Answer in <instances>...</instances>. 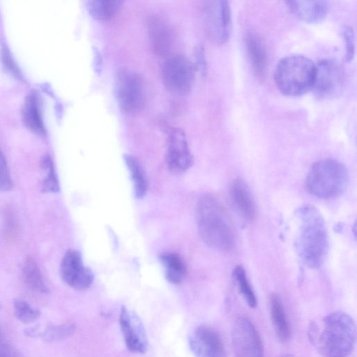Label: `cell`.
<instances>
[{"label":"cell","mask_w":357,"mask_h":357,"mask_svg":"<svg viewBox=\"0 0 357 357\" xmlns=\"http://www.w3.org/2000/svg\"><path fill=\"white\" fill-rule=\"evenodd\" d=\"M356 324L343 312H334L319 321H313L308 329L311 343L326 357H347L355 347Z\"/></svg>","instance_id":"cell-1"},{"label":"cell","mask_w":357,"mask_h":357,"mask_svg":"<svg viewBox=\"0 0 357 357\" xmlns=\"http://www.w3.org/2000/svg\"><path fill=\"white\" fill-rule=\"evenodd\" d=\"M299 228L295 248L301 262L310 269L322 266L328 250V236L324 219L317 208L305 205L296 211Z\"/></svg>","instance_id":"cell-2"},{"label":"cell","mask_w":357,"mask_h":357,"mask_svg":"<svg viewBox=\"0 0 357 357\" xmlns=\"http://www.w3.org/2000/svg\"><path fill=\"white\" fill-rule=\"evenodd\" d=\"M199 236L209 247L222 252L233 249L234 233L221 204L210 195L202 197L196 209Z\"/></svg>","instance_id":"cell-3"},{"label":"cell","mask_w":357,"mask_h":357,"mask_svg":"<svg viewBox=\"0 0 357 357\" xmlns=\"http://www.w3.org/2000/svg\"><path fill=\"white\" fill-rule=\"evenodd\" d=\"M349 180V172L344 164L334 159L326 158L311 166L305 187L309 194L317 198L331 199L343 193Z\"/></svg>","instance_id":"cell-4"},{"label":"cell","mask_w":357,"mask_h":357,"mask_svg":"<svg viewBox=\"0 0 357 357\" xmlns=\"http://www.w3.org/2000/svg\"><path fill=\"white\" fill-rule=\"evenodd\" d=\"M315 63L301 54L289 55L278 63L274 79L278 90L285 96H298L312 89Z\"/></svg>","instance_id":"cell-5"},{"label":"cell","mask_w":357,"mask_h":357,"mask_svg":"<svg viewBox=\"0 0 357 357\" xmlns=\"http://www.w3.org/2000/svg\"><path fill=\"white\" fill-rule=\"evenodd\" d=\"M114 95L123 112H139L146 102L145 86L142 77L132 70L119 69L114 79Z\"/></svg>","instance_id":"cell-6"},{"label":"cell","mask_w":357,"mask_h":357,"mask_svg":"<svg viewBox=\"0 0 357 357\" xmlns=\"http://www.w3.org/2000/svg\"><path fill=\"white\" fill-rule=\"evenodd\" d=\"M202 22L208 39L222 45L229 39L231 29V13L227 1H206L202 8Z\"/></svg>","instance_id":"cell-7"},{"label":"cell","mask_w":357,"mask_h":357,"mask_svg":"<svg viewBox=\"0 0 357 357\" xmlns=\"http://www.w3.org/2000/svg\"><path fill=\"white\" fill-rule=\"evenodd\" d=\"M196 68L187 57L174 54L168 57L162 67V79L166 89L171 93L183 96L192 88Z\"/></svg>","instance_id":"cell-8"},{"label":"cell","mask_w":357,"mask_h":357,"mask_svg":"<svg viewBox=\"0 0 357 357\" xmlns=\"http://www.w3.org/2000/svg\"><path fill=\"white\" fill-rule=\"evenodd\" d=\"M346 82L345 71L337 61L324 59L315 63V75L312 89L319 98L340 94Z\"/></svg>","instance_id":"cell-9"},{"label":"cell","mask_w":357,"mask_h":357,"mask_svg":"<svg viewBox=\"0 0 357 357\" xmlns=\"http://www.w3.org/2000/svg\"><path fill=\"white\" fill-rule=\"evenodd\" d=\"M231 340L236 357H264L260 335L248 318L239 317L236 319Z\"/></svg>","instance_id":"cell-10"},{"label":"cell","mask_w":357,"mask_h":357,"mask_svg":"<svg viewBox=\"0 0 357 357\" xmlns=\"http://www.w3.org/2000/svg\"><path fill=\"white\" fill-rule=\"evenodd\" d=\"M165 161L169 172L176 175L183 174L192 165V155L181 128H174L169 132Z\"/></svg>","instance_id":"cell-11"},{"label":"cell","mask_w":357,"mask_h":357,"mask_svg":"<svg viewBox=\"0 0 357 357\" xmlns=\"http://www.w3.org/2000/svg\"><path fill=\"white\" fill-rule=\"evenodd\" d=\"M60 275L66 284L77 290L88 289L93 281V275L84 266L81 254L73 249L65 253L60 265Z\"/></svg>","instance_id":"cell-12"},{"label":"cell","mask_w":357,"mask_h":357,"mask_svg":"<svg viewBox=\"0 0 357 357\" xmlns=\"http://www.w3.org/2000/svg\"><path fill=\"white\" fill-rule=\"evenodd\" d=\"M189 344L195 357H226L222 339L213 327L196 328L189 337Z\"/></svg>","instance_id":"cell-13"},{"label":"cell","mask_w":357,"mask_h":357,"mask_svg":"<svg viewBox=\"0 0 357 357\" xmlns=\"http://www.w3.org/2000/svg\"><path fill=\"white\" fill-rule=\"evenodd\" d=\"M119 324L126 345L129 351L143 354L147 349L146 334L140 318L137 314L122 307Z\"/></svg>","instance_id":"cell-14"},{"label":"cell","mask_w":357,"mask_h":357,"mask_svg":"<svg viewBox=\"0 0 357 357\" xmlns=\"http://www.w3.org/2000/svg\"><path fill=\"white\" fill-rule=\"evenodd\" d=\"M148 31L153 50L159 55L168 54L174 45V33L169 24L160 16L153 15L147 22Z\"/></svg>","instance_id":"cell-15"},{"label":"cell","mask_w":357,"mask_h":357,"mask_svg":"<svg viewBox=\"0 0 357 357\" xmlns=\"http://www.w3.org/2000/svg\"><path fill=\"white\" fill-rule=\"evenodd\" d=\"M230 197L234 206L248 222L253 221L257 215V207L254 197L247 184L241 178H236L229 188Z\"/></svg>","instance_id":"cell-16"},{"label":"cell","mask_w":357,"mask_h":357,"mask_svg":"<svg viewBox=\"0 0 357 357\" xmlns=\"http://www.w3.org/2000/svg\"><path fill=\"white\" fill-rule=\"evenodd\" d=\"M285 3L295 16L307 23L321 22L328 12V3L325 1H288Z\"/></svg>","instance_id":"cell-17"},{"label":"cell","mask_w":357,"mask_h":357,"mask_svg":"<svg viewBox=\"0 0 357 357\" xmlns=\"http://www.w3.org/2000/svg\"><path fill=\"white\" fill-rule=\"evenodd\" d=\"M248 60L255 74L261 77L267 66V52L265 44L259 34L249 31L245 38Z\"/></svg>","instance_id":"cell-18"},{"label":"cell","mask_w":357,"mask_h":357,"mask_svg":"<svg viewBox=\"0 0 357 357\" xmlns=\"http://www.w3.org/2000/svg\"><path fill=\"white\" fill-rule=\"evenodd\" d=\"M270 311L272 324L279 340L287 342L291 335V326L280 297L272 294L270 297Z\"/></svg>","instance_id":"cell-19"},{"label":"cell","mask_w":357,"mask_h":357,"mask_svg":"<svg viewBox=\"0 0 357 357\" xmlns=\"http://www.w3.org/2000/svg\"><path fill=\"white\" fill-rule=\"evenodd\" d=\"M22 121L31 130L39 135L45 132L42 119L38 100L35 93H29L25 100L22 111Z\"/></svg>","instance_id":"cell-20"},{"label":"cell","mask_w":357,"mask_h":357,"mask_svg":"<svg viewBox=\"0 0 357 357\" xmlns=\"http://www.w3.org/2000/svg\"><path fill=\"white\" fill-rule=\"evenodd\" d=\"M159 258L167 280L174 284L182 282L187 275V267L181 257L175 252H165Z\"/></svg>","instance_id":"cell-21"},{"label":"cell","mask_w":357,"mask_h":357,"mask_svg":"<svg viewBox=\"0 0 357 357\" xmlns=\"http://www.w3.org/2000/svg\"><path fill=\"white\" fill-rule=\"evenodd\" d=\"M123 3L121 0H89L86 2V7L93 18L106 21L119 13Z\"/></svg>","instance_id":"cell-22"},{"label":"cell","mask_w":357,"mask_h":357,"mask_svg":"<svg viewBox=\"0 0 357 357\" xmlns=\"http://www.w3.org/2000/svg\"><path fill=\"white\" fill-rule=\"evenodd\" d=\"M22 273L24 282L31 289L43 294L48 292L40 270L34 259L26 257L23 264Z\"/></svg>","instance_id":"cell-23"},{"label":"cell","mask_w":357,"mask_h":357,"mask_svg":"<svg viewBox=\"0 0 357 357\" xmlns=\"http://www.w3.org/2000/svg\"><path fill=\"white\" fill-rule=\"evenodd\" d=\"M123 159L132 177L135 197H144L147 191V182L139 162L130 154H125Z\"/></svg>","instance_id":"cell-24"},{"label":"cell","mask_w":357,"mask_h":357,"mask_svg":"<svg viewBox=\"0 0 357 357\" xmlns=\"http://www.w3.org/2000/svg\"><path fill=\"white\" fill-rule=\"evenodd\" d=\"M232 276L239 293L248 305L250 307H255L257 305L256 295L247 278L245 269L241 266H236L233 271Z\"/></svg>","instance_id":"cell-25"},{"label":"cell","mask_w":357,"mask_h":357,"mask_svg":"<svg viewBox=\"0 0 357 357\" xmlns=\"http://www.w3.org/2000/svg\"><path fill=\"white\" fill-rule=\"evenodd\" d=\"M40 166L46 173L45 177L42 181V191L43 192H58L60 190V185L52 158L49 155H44L40 159Z\"/></svg>","instance_id":"cell-26"},{"label":"cell","mask_w":357,"mask_h":357,"mask_svg":"<svg viewBox=\"0 0 357 357\" xmlns=\"http://www.w3.org/2000/svg\"><path fill=\"white\" fill-rule=\"evenodd\" d=\"M75 325L68 322L59 325L50 324L40 333L45 342H52L64 340L72 335L75 331Z\"/></svg>","instance_id":"cell-27"},{"label":"cell","mask_w":357,"mask_h":357,"mask_svg":"<svg viewBox=\"0 0 357 357\" xmlns=\"http://www.w3.org/2000/svg\"><path fill=\"white\" fill-rule=\"evenodd\" d=\"M13 310L16 318L22 323L31 324L40 316V311L32 307L23 300L15 299L13 302Z\"/></svg>","instance_id":"cell-28"},{"label":"cell","mask_w":357,"mask_h":357,"mask_svg":"<svg viewBox=\"0 0 357 357\" xmlns=\"http://www.w3.org/2000/svg\"><path fill=\"white\" fill-rule=\"evenodd\" d=\"M13 181L6 160L0 149V191L7 192L12 189Z\"/></svg>","instance_id":"cell-29"},{"label":"cell","mask_w":357,"mask_h":357,"mask_svg":"<svg viewBox=\"0 0 357 357\" xmlns=\"http://www.w3.org/2000/svg\"><path fill=\"white\" fill-rule=\"evenodd\" d=\"M342 37L345 47V60L349 61L354 54V33L352 27L344 25L342 29Z\"/></svg>","instance_id":"cell-30"},{"label":"cell","mask_w":357,"mask_h":357,"mask_svg":"<svg viewBox=\"0 0 357 357\" xmlns=\"http://www.w3.org/2000/svg\"><path fill=\"white\" fill-rule=\"evenodd\" d=\"M1 60L5 68L8 71L16 77L20 76V72L11 56L9 50L6 47H3L1 50Z\"/></svg>","instance_id":"cell-31"},{"label":"cell","mask_w":357,"mask_h":357,"mask_svg":"<svg viewBox=\"0 0 357 357\" xmlns=\"http://www.w3.org/2000/svg\"><path fill=\"white\" fill-rule=\"evenodd\" d=\"M0 357H23L22 354L17 351L11 345L3 342L1 351Z\"/></svg>","instance_id":"cell-32"},{"label":"cell","mask_w":357,"mask_h":357,"mask_svg":"<svg viewBox=\"0 0 357 357\" xmlns=\"http://www.w3.org/2000/svg\"><path fill=\"white\" fill-rule=\"evenodd\" d=\"M196 66L195 68L199 69L202 73L205 72L206 61L204 57V52L202 47H197L195 52Z\"/></svg>","instance_id":"cell-33"},{"label":"cell","mask_w":357,"mask_h":357,"mask_svg":"<svg viewBox=\"0 0 357 357\" xmlns=\"http://www.w3.org/2000/svg\"><path fill=\"white\" fill-rule=\"evenodd\" d=\"M93 65L97 73H100L102 66V59L100 52L98 50L94 52Z\"/></svg>","instance_id":"cell-34"},{"label":"cell","mask_w":357,"mask_h":357,"mask_svg":"<svg viewBox=\"0 0 357 357\" xmlns=\"http://www.w3.org/2000/svg\"><path fill=\"white\" fill-rule=\"evenodd\" d=\"M4 342H3V339H2V337L1 335V332H0V351H1V347H2V345L3 344Z\"/></svg>","instance_id":"cell-35"},{"label":"cell","mask_w":357,"mask_h":357,"mask_svg":"<svg viewBox=\"0 0 357 357\" xmlns=\"http://www.w3.org/2000/svg\"><path fill=\"white\" fill-rule=\"evenodd\" d=\"M282 357H294V356H292L291 354H286V355L283 356Z\"/></svg>","instance_id":"cell-36"}]
</instances>
